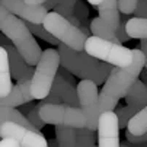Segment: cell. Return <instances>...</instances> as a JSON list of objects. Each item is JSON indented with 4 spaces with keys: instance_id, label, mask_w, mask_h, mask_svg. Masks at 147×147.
Wrapping results in <instances>:
<instances>
[{
    "instance_id": "obj_1",
    "label": "cell",
    "mask_w": 147,
    "mask_h": 147,
    "mask_svg": "<svg viewBox=\"0 0 147 147\" xmlns=\"http://www.w3.org/2000/svg\"><path fill=\"white\" fill-rule=\"evenodd\" d=\"M134 60L128 67H114L107 79L102 90L99 92V114L109 112L117 108L119 99L125 98L128 90L137 82V77L147 64L144 53L138 48L133 50Z\"/></svg>"
},
{
    "instance_id": "obj_2",
    "label": "cell",
    "mask_w": 147,
    "mask_h": 147,
    "mask_svg": "<svg viewBox=\"0 0 147 147\" xmlns=\"http://www.w3.org/2000/svg\"><path fill=\"white\" fill-rule=\"evenodd\" d=\"M0 31L10 39L13 47L29 66L38 64L42 51L35 41L34 34L29 31L25 20L12 15L5 6H0Z\"/></svg>"
},
{
    "instance_id": "obj_3",
    "label": "cell",
    "mask_w": 147,
    "mask_h": 147,
    "mask_svg": "<svg viewBox=\"0 0 147 147\" xmlns=\"http://www.w3.org/2000/svg\"><path fill=\"white\" fill-rule=\"evenodd\" d=\"M58 53L61 57V66L70 74L82 79V80H92L96 85L107 82L114 67L111 64L103 63L86 51H74L64 44L58 45Z\"/></svg>"
},
{
    "instance_id": "obj_4",
    "label": "cell",
    "mask_w": 147,
    "mask_h": 147,
    "mask_svg": "<svg viewBox=\"0 0 147 147\" xmlns=\"http://www.w3.org/2000/svg\"><path fill=\"white\" fill-rule=\"evenodd\" d=\"M61 57L58 50L47 48L42 51L39 63L35 66V73L31 80V90L35 99L44 100L53 90V85L57 77Z\"/></svg>"
},
{
    "instance_id": "obj_5",
    "label": "cell",
    "mask_w": 147,
    "mask_h": 147,
    "mask_svg": "<svg viewBox=\"0 0 147 147\" xmlns=\"http://www.w3.org/2000/svg\"><path fill=\"white\" fill-rule=\"evenodd\" d=\"M85 51L92 57L103 63H108L114 67H128L134 60L133 50L95 35L88 38Z\"/></svg>"
},
{
    "instance_id": "obj_6",
    "label": "cell",
    "mask_w": 147,
    "mask_h": 147,
    "mask_svg": "<svg viewBox=\"0 0 147 147\" xmlns=\"http://www.w3.org/2000/svg\"><path fill=\"white\" fill-rule=\"evenodd\" d=\"M42 25L61 44L67 45L69 48L74 51H85L86 41L89 36L79 26L73 25L67 18L61 16L55 12H48Z\"/></svg>"
},
{
    "instance_id": "obj_7",
    "label": "cell",
    "mask_w": 147,
    "mask_h": 147,
    "mask_svg": "<svg viewBox=\"0 0 147 147\" xmlns=\"http://www.w3.org/2000/svg\"><path fill=\"white\" fill-rule=\"evenodd\" d=\"M39 115L45 124L53 125H67L73 128L86 127V117L82 108L70 107L66 103H41Z\"/></svg>"
},
{
    "instance_id": "obj_8",
    "label": "cell",
    "mask_w": 147,
    "mask_h": 147,
    "mask_svg": "<svg viewBox=\"0 0 147 147\" xmlns=\"http://www.w3.org/2000/svg\"><path fill=\"white\" fill-rule=\"evenodd\" d=\"M99 16L92 19L90 22V32L95 36H100L105 39L114 41L117 44H121L117 38V29L119 26V5L118 0H103L98 6Z\"/></svg>"
},
{
    "instance_id": "obj_9",
    "label": "cell",
    "mask_w": 147,
    "mask_h": 147,
    "mask_svg": "<svg viewBox=\"0 0 147 147\" xmlns=\"http://www.w3.org/2000/svg\"><path fill=\"white\" fill-rule=\"evenodd\" d=\"M77 95H79V102L80 108L85 112L86 117V127L92 131L98 130L99 124V92H98V85L92 80H82L77 85Z\"/></svg>"
},
{
    "instance_id": "obj_10",
    "label": "cell",
    "mask_w": 147,
    "mask_h": 147,
    "mask_svg": "<svg viewBox=\"0 0 147 147\" xmlns=\"http://www.w3.org/2000/svg\"><path fill=\"white\" fill-rule=\"evenodd\" d=\"M127 105L118 108L115 112L119 119V128H127L130 119L147 107V85L143 80H137L125 96Z\"/></svg>"
},
{
    "instance_id": "obj_11",
    "label": "cell",
    "mask_w": 147,
    "mask_h": 147,
    "mask_svg": "<svg viewBox=\"0 0 147 147\" xmlns=\"http://www.w3.org/2000/svg\"><path fill=\"white\" fill-rule=\"evenodd\" d=\"M0 137L13 138L20 144V147H50L47 138L38 130H31L15 122L0 124Z\"/></svg>"
},
{
    "instance_id": "obj_12",
    "label": "cell",
    "mask_w": 147,
    "mask_h": 147,
    "mask_svg": "<svg viewBox=\"0 0 147 147\" xmlns=\"http://www.w3.org/2000/svg\"><path fill=\"white\" fill-rule=\"evenodd\" d=\"M119 119L115 111L103 112L98 124V147H121Z\"/></svg>"
},
{
    "instance_id": "obj_13",
    "label": "cell",
    "mask_w": 147,
    "mask_h": 147,
    "mask_svg": "<svg viewBox=\"0 0 147 147\" xmlns=\"http://www.w3.org/2000/svg\"><path fill=\"white\" fill-rule=\"evenodd\" d=\"M0 3L12 15L29 24L42 25L48 15V10L44 6H29L25 0H0Z\"/></svg>"
},
{
    "instance_id": "obj_14",
    "label": "cell",
    "mask_w": 147,
    "mask_h": 147,
    "mask_svg": "<svg viewBox=\"0 0 147 147\" xmlns=\"http://www.w3.org/2000/svg\"><path fill=\"white\" fill-rule=\"evenodd\" d=\"M5 48L7 50V54H9V64H10L12 77H15V80L18 83L32 80L35 69H32V66L28 64L13 45H5Z\"/></svg>"
},
{
    "instance_id": "obj_15",
    "label": "cell",
    "mask_w": 147,
    "mask_h": 147,
    "mask_svg": "<svg viewBox=\"0 0 147 147\" xmlns=\"http://www.w3.org/2000/svg\"><path fill=\"white\" fill-rule=\"evenodd\" d=\"M34 99L35 98H34L32 90H31V80H26V82H20V83H18V85H15L12 92L9 93V96L2 99L0 105H2V107L18 108V107H20V105L29 103Z\"/></svg>"
},
{
    "instance_id": "obj_16",
    "label": "cell",
    "mask_w": 147,
    "mask_h": 147,
    "mask_svg": "<svg viewBox=\"0 0 147 147\" xmlns=\"http://www.w3.org/2000/svg\"><path fill=\"white\" fill-rule=\"evenodd\" d=\"M53 92H55V93L58 95V98L61 99L63 103L70 105V107H77V108H80L77 89H74V88L71 86V83L67 82L61 74L55 77V82H54V85H53Z\"/></svg>"
},
{
    "instance_id": "obj_17",
    "label": "cell",
    "mask_w": 147,
    "mask_h": 147,
    "mask_svg": "<svg viewBox=\"0 0 147 147\" xmlns=\"http://www.w3.org/2000/svg\"><path fill=\"white\" fill-rule=\"evenodd\" d=\"M12 71L9 64V54L5 47H0V96L2 99L7 98L12 92Z\"/></svg>"
},
{
    "instance_id": "obj_18",
    "label": "cell",
    "mask_w": 147,
    "mask_h": 147,
    "mask_svg": "<svg viewBox=\"0 0 147 147\" xmlns=\"http://www.w3.org/2000/svg\"><path fill=\"white\" fill-rule=\"evenodd\" d=\"M55 141L58 147H79L77 128L67 125H55Z\"/></svg>"
},
{
    "instance_id": "obj_19",
    "label": "cell",
    "mask_w": 147,
    "mask_h": 147,
    "mask_svg": "<svg viewBox=\"0 0 147 147\" xmlns=\"http://www.w3.org/2000/svg\"><path fill=\"white\" fill-rule=\"evenodd\" d=\"M2 122H15L19 125H24L26 128L35 130L34 125L29 122V119L26 118L24 112H20L16 108H10V107H0V124Z\"/></svg>"
},
{
    "instance_id": "obj_20",
    "label": "cell",
    "mask_w": 147,
    "mask_h": 147,
    "mask_svg": "<svg viewBox=\"0 0 147 147\" xmlns=\"http://www.w3.org/2000/svg\"><path fill=\"white\" fill-rule=\"evenodd\" d=\"M127 131L136 137L147 134V107H144L138 114H136L130 119L127 125Z\"/></svg>"
},
{
    "instance_id": "obj_21",
    "label": "cell",
    "mask_w": 147,
    "mask_h": 147,
    "mask_svg": "<svg viewBox=\"0 0 147 147\" xmlns=\"http://www.w3.org/2000/svg\"><path fill=\"white\" fill-rule=\"evenodd\" d=\"M79 0H48L44 5V7L47 10L54 9L55 13L64 16V18H70L74 15V9Z\"/></svg>"
},
{
    "instance_id": "obj_22",
    "label": "cell",
    "mask_w": 147,
    "mask_h": 147,
    "mask_svg": "<svg viewBox=\"0 0 147 147\" xmlns=\"http://www.w3.org/2000/svg\"><path fill=\"white\" fill-rule=\"evenodd\" d=\"M127 32L130 38L147 39V19L143 18H131L127 24Z\"/></svg>"
},
{
    "instance_id": "obj_23",
    "label": "cell",
    "mask_w": 147,
    "mask_h": 147,
    "mask_svg": "<svg viewBox=\"0 0 147 147\" xmlns=\"http://www.w3.org/2000/svg\"><path fill=\"white\" fill-rule=\"evenodd\" d=\"M26 25H28L29 31H31L34 35H36L38 38H41L42 41H45V42L53 44V45H60V44H61L55 36H53V35L44 28V25H36V24H29V22H26Z\"/></svg>"
},
{
    "instance_id": "obj_24",
    "label": "cell",
    "mask_w": 147,
    "mask_h": 147,
    "mask_svg": "<svg viewBox=\"0 0 147 147\" xmlns=\"http://www.w3.org/2000/svg\"><path fill=\"white\" fill-rule=\"evenodd\" d=\"M93 133L95 131L89 130L88 127L77 128V143H79V147H96L93 144Z\"/></svg>"
},
{
    "instance_id": "obj_25",
    "label": "cell",
    "mask_w": 147,
    "mask_h": 147,
    "mask_svg": "<svg viewBox=\"0 0 147 147\" xmlns=\"http://www.w3.org/2000/svg\"><path fill=\"white\" fill-rule=\"evenodd\" d=\"M26 118L29 119V122L34 125V128L35 130H41V128H44V125H45V122L42 121V118H41V115H39V107H35V108H32L28 114H26Z\"/></svg>"
},
{
    "instance_id": "obj_26",
    "label": "cell",
    "mask_w": 147,
    "mask_h": 147,
    "mask_svg": "<svg viewBox=\"0 0 147 147\" xmlns=\"http://www.w3.org/2000/svg\"><path fill=\"white\" fill-rule=\"evenodd\" d=\"M128 15H122L121 16V22L119 26L117 29V38L119 39V42H125V41L130 39V35L127 32V24H128Z\"/></svg>"
},
{
    "instance_id": "obj_27",
    "label": "cell",
    "mask_w": 147,
    "mask_h": 147,
    "mask_svg": "<svg viewBox=\"0 0 147 147\" xmlns=\"http://www.w3.org/2000/svg\"><path fill=\"white\" fill-rule=\"evenodd\" d=\"M138 0H118V5H119V12L122 15H131L136 12Z\"/></svg>"
},
{
    "instance_id": "obj_28",
    "label": "cell",
    "mask_w": 147,
    "mask_h": 147,
    "mask_svg": "<svg viewBox=\"0 0 147 147\" xmlns=\"http://www.w3.org/2000/svg\"><path fill=\"white\" fill-rule=\"evenodd\" d=\"M74 15L79 18V20L80 22H83L86 18H88V15H89V10H88V7L85 6V3L83 2H77V5H76V9H74Z\"/></svg>"
},
{
    "instance_id": "obj_29",
    "label": "cell",
    "mask_w": 147,
    "mask_h": 147,
    "mask_svg": "<svg viewBox=\"0 0 147 147\" xmlns=\"http://www.w3.org/2000/svg\"><path fill=\"white\" fill-rule=\"evenodd\" d=\"M134 15H136V18L147 19V0H138Z\"/></svg>"
},
{
    "instance_id": "obj_30",
    "label": "cell",
    "mask_w": 147,
    "mask_h": 147,
    "mask_svg": "<svg viewBox=\"0 0 147 147\" xmlns=\"http://www.w3.org/2000/svg\"><path fill=\"white\" fill-rule=\"evenodd\" d=\"M125 138H127V141H128V143H131V144L147 143V134H144V136H140V137H136V136H133V134H130V133L127 131V133H125Z\"/></svg>"
},
{
    "instance_id": "obj_31",
    "label": "cell",
    "mask_w": 147,
    "mask_h": 147,
    "mask_svg": "<svg viewBox=\"0 0 147 147\" xmlns=\"http://www.w3.org/2000/svg\"><path fill=\"white\" fill-rule=\"evenodd\" d=\"M0 147H20V144L13 140V138H2L0 141Z\"/></svg>"
},
{
    "instance_id": "obj_32",
    "label": "cell",
    "mask_w": 147,
    "mask_h": 147,
    "mask_svg": "<svg viewBox=\"0 0 147 147\" xmlns=\"http://www.w3.org/2000/svg\"><path fill=\"white\" fill-rule=\"evenodd\" d=\"M61 102V99L58 98V95L55 93V92H53L51 90V93L42 100V103H60Z\"/></svg>"
},
{
    "instance_id": "obj_33",
    "label": "cell",
    "mask_w": 147,
    "mask_h": 147,
    "mask_svg": "<svg viewBox=\"0 0 147 147\" xmlns=\"http://www.w3.org/2000/svg\"><path fill=\"white\" fill-rule=\"evenodd\" d=\"M29 6H44L48 0H25Z\"/></svg>"
},
{
    "instance_id": "obj_34",
    "label": "cell",
    "mask_w": 147,
    "mask_h": 147,
    "mask_svg": "<svg viewBox=\"0 0 147 147\" xmlns=\"http://www.w3.org/2000/svg\"><path fill=\"white\" fill-rule=\"evenodd\" d=\"M140 50L144 53L146 58H147V39H141V42H140Z\"/></svg>"
},
{
    "instance_id": "obj_35",
    "label": "cell",
    "mask_w": 147,
    "mask_h": 147,
    "mask_svg": "<svg viewBox=\"0 0 147 147\" xmlns=\"http://www.w3.org/2000/svg\"><path fill=\"white\" fill-rule=\"evenodd\" d=\"M88 2H89L90 5H93V6H99V5L103 2V0H88Z\"/></svg>"
},
{
    "instance_id": "obj_36",
    "label": "cell",
    "mask_w": 147,
    "mask_h": 147,
    "mask_svg": "<svg viewBox=\"0 0 147 147\" xmlns=\"http://www.w3.org/2000/svg\"><path fill=\"white\" fill-rule=\"evenodd\" d=\"M141 80H143L144 83H147V70L143 71V74H141Z\"/></svg>"
},
{
    "instance_id": "obj_37",
    "label": "cell",
    "mask_w": 147,
    "mask_h": 147,
    "mask_svg": "<svg viewBox=\"0 0 147 147\" xmlns=\"http://www.w3.org/2000/svg\"><path fill=\"white\" fill-rule=\"evenodd\" d=\"M146 70H147V64H146Z\"/></svg>"
}]
</instances>
